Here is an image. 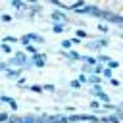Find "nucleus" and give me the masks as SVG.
Returning <instances> with one entry per match:
<instances>
[{
  "label": "nucleus",
  "mask_w": 123,
  "mask_h": 123,
  "mask_svg": "<svg viewBox=\"0 0 123 123\" xmlns=\"http://www.w3.org/2000/svg\"><path fill=\"white\" fill-rule=\"evenodd\" d=\"M6 119H8V115L6 113H0V121H6Z\"/></svg>",
  "instance_id": "nucleus-1"
}]
</instances>
